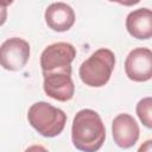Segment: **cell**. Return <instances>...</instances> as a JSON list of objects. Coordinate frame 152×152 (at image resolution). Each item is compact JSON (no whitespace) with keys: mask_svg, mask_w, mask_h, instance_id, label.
<instances>
[{"mask_svg":"<svg viewBox=\"0 0 152 152\" xmlns=\"http://www.w3.org/2000/svg\"><path fill=\"white\" fill-rule=\"evenodd\" d=\"M104 139L106 127L101 116L89 108L78 110L71 126L74 146L82 152H96L102 147Z\"/></svg>","mask_w":152,"mask_h":152,"instance_id":"1","label":"cell"},{"mask_svg":"<svg viewBox=\"0 0 152 152\" xmlns=\"http://www.w3.org/2000/svg\"><path fill=\"white\" fill-rule=\"evenodd\" d=\"M115 65V55L112 50L102 48L87 58L78 69L81 81L94 88L103 87L110 78Z\"/></svg>","mask_w":152,"mask_h":152,"instance_id":"2","label":"cell"},{"mask_svg":"<svg viewBox=\"0 0 152 152\" xmlns=\"http://www.w3.org/2000/svg\"><path fill=\"white\" fill-rule=\"evenodd\" d=\"M28 124L43 137L53 138L62 133L66 124V114L48 102L33 103L27 112Z\"/></svg>","mask_w":152,"mask_h":152,"instance_id":"3","label":"cell"},{"mask_svg":"<svg viewBox=\"0 0 152 152\" xmlns=\"http://www.w3.org/2000/svg\"><path fill=\"white\" fill-rule=\"evenodd\" d=\"M76 57V49L72 44L65 42L53 43L46 46L40 55L42 72L64 70L71 68V62Z\"/></svg>","mask_w":152,"mask_h":152,"instance_id":"4","label":"cell"},{"mask_svg":"<svg viewBox=\"0 0 152 152\" xmlns=\"http://www.w3.org/2000/svg\"><path fill=\"white\" fill-rule=\"evenodd\" d=\"M43 76V88L49 97L61 102H65L72 99L75 94V86L71 78V68L44 72Z\"/></svg>","mask_w":152,"mask_h":152,"instance_id":"5","label":"cell"},{"mask_svg":"<svg viewBox=\"0 0 152 152\" xmlns=\"http://www.w3.org/2000/svg\"><path fill=\"white\" fill-rule=\"evenodd\" d=\"M30 58V44L19 37L6 39L1 44L0 59L4 69L10 71L21 70Z\"/></svg>","mask_w":152,"mask_h":152,"instance_id":"6","label":"cell"},{"mask_svg":"<svg viewBox=\"0 0 152 152\" xmlns=\"http://www.w3.org/2000/svg\"><path fill=\"white\" fill-rule=\"evenodd\" d=\"M126 76L134 82H146L152 78V50L133 49L125 61Z\"/></svg>","mask_w":152,"mask_h":152,"instance_id":"7","label":"cell"},{"mask_svg":"<svg viewBox=\"0 0 152 152\" xmlns=\"http://www.w3.org/2000/svg\"><path fill=\"white\" fill-rule=\"evenodd\" d=\"M112 134L114 142L119 147L129 148L138 141L140 128L132 115L122 113L114 118L112 122Z\"/></svg>","mask_w":152,"mask_h":152,"instance_id":"8","label":"cell"},{"mask_svg":"<svg viewBox=\"0 0 152 152\" xmlns=\"http://www.w3.org/2000/svg\"><path fill=\"white\" fill-rule=\"evenodd\" d=\"M46 25L57 32H64L75 24V12L65 2H52L45 10Z\"/></svg>","mask_w":152,"mask_h":152,"instance_id":"9","label":"cell"},{"mask_svg":"<svg viewBox=\"0 0 152 152\" xmlns=\"http://www.w3.org/2000/svg\"><path fill=\"white\" fill-rule=\"evenodd\" d=\"M126 28L133 38H152V10L142 7L129 12L126 18Z\"/></svg>","mask_w":152,"mask_h":152,"instance_id":"10","label":"cell"},{"mask_svg":"<svg viewBox=\"0 0 152 152\" xmlns=\"http://www.w3.org/2000/svg\"><path fill=\"white\" fill-rule=\"evenodd\" d=\"M137 115L141 124L152 129V97H144L141 99L135 107Z\"/></svg>","mask_w":152,"mask_h":152,"instance_id":"11","label":"cell"},{"mask_svg":"<svg viewBox=\"0 0 152 152\" xmlns=\"http://www.w3.org/2000/svg\"><path fill=\"white\" fill-rule=\"evenodd\" d=\"M137 152H152V139H148L144 141Z\"/></svg>","mask_w":152,"mask_h":152,"instance_id":"12","label":"cell"},{"mask_svg":"<svg viewBox=\"0 0 152 152\" xmlns=\"http://www.w3.org/2000/svg\"><path fill=\"white\" fill-rule=\"evenodd\" d=\"M24 152H49V151L42 145H32V146H28Z\"/></svg>","mask_w":152,"mask_h":152,"instance_id":"13","label":"cell"}]
</instances>
